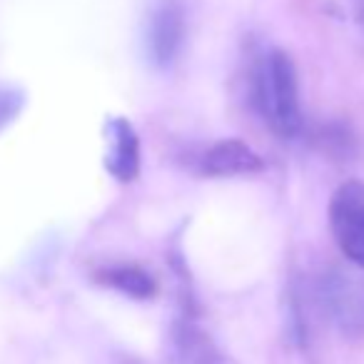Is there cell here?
Returning <instances> with one entry per match:
<instances>
[{
  "label": "cell",
  "mask_w": 364,
  "mask_h": 364,
  "mask_svg": "<svg viewBox=\"0 0 364 364\" xmlns=\"http://www.w3.org/2000/svg\"><path fill=\"white\" fill-rule=\"evenodd\" d=\"M252 100L274 135L292 140L302 132L297 68L284 50H269L259 58L252 77Z\"/></svg>",
  "instance_id": "obj_1"
},
{
  "label": "cell",
  "mask_w": 364,
  "mask_h": 364,
  "mask_svg": "<svg viewBox=\"0 0 364 364\" xmlns=\"http://www.w3.org/2000/svg\"><path fill=\"white\" fill-rule=\"evenodd\" d=\"M317 304L342 332H364V279L329 269L317 279Z\"/></svg>",
  "instance_id": "obj_2"
},
{
  "label": "cell",
  "mask_w": 364,
  "mask_h": 364,
  "mask_svg": "<svg viewBox=\"0 0 364 364\" xmlns=\"http://www.w3.org/2000/svg\"><path fill=\"white\" fill-rule=\"evenodd\" d=\"M329 228L344 257L364 269V182L339 185L329 203Z\"/></svg>",
  "instance_id": "obj_3"
},
{
  "label": "cell",
  "mask_w": 364,
  "mask_h": 364,
  "mask_svg": "<svg viewBox=\"0 0 364 364\" xmlns=\"http://www.w3.org/2000/svg\"><path fill=\"white\" fill-rule=\"evenodd\" d=\"M185 8L180 0H160L147 21V53L157 68H170L185 46Z\"/></svg>",
  "instance_id": "obj_4"
},
{
  "label": "cell",
  "mask_w": 364,
  "mask_h": 364,
  "mask_svg": "<svg viewBox=\"0 0 364 364\" xmlns=\"http://www.w3.org/2000/svg\"><path fill=\"white\" fill-rule=\"evenodd\" d=\"M170 359L172 364H225L218 344L198 322V314L190 307V302L172 322Z\"/></svg>",
  "instance_id": "obj_5"
},
{
  "label": "cell",
  "mask_w": 364,
  "mask_h": 364,
  "mask_svg": "<svg viewBox=\"0 0 364 364\" xmlns=\"http://www.w3.org/2000/svg\"><path fill=\"white\" fill-rule=\"evenodd\" d=\"M105 170L117 182H132L140 175V137L127 117H110L105 122Z\"/></svg>",
  "instance_id": "obj_6"
},
{
  "label": "cell",
  "mask_w": 364,
  "mask_h": 364,
  "mask_svg": "<svg viewBox=\"0 0 364 364\" xmlns=\"http://www.w3.org/2000/svg\"><path fill=\"white\" fill-rule=\"evenodd\" d=\"M264 170V162L247 142L242 140H220L205 150L200 157V172L208 177H235L255 175Z\"/></svg>",
  "instance_id": "obj_7"
},
{
  "label": "cell",
  "mask_w": 364,
  "mask_h": 364,
  "mask_svg": "<svg viewBox=\"0 0 364 364\" xmlns=\"http://www.w3.org/2000/svg\"><path fill=\"white\" fill-rule=\"evenodd\" d=\"M95 282L102 287H110L120 294H127L132 299H152L157 294V279L145 267L132 262H117L100 267L95 274Z\"/></svg>",
  "instance_id": "obj_8"
},
{
  "label": "cell",
  "mask_w": 364,
  "mask_h": 364,
  "mask_svg": "<svg viewBox=\"0 0 364 364\" xmlns=\"http://www.w3.org/2000/svg\"><path fill=\"white\" fill-rule=\"evenodd\" d=\"M314 142L322 152L337 157V160H349L357 150V140H354L352 130L344 122H329L322 125L314 132Z\"/></svg>",
  "instance_id": "obj_9"
},
{
  "label": "cell",
  "mask_w": 364,
  "mask_h": 364,
  "mask_svg": "<svg viewBox=\"0 0 364 364\" xmlns=\"http://www.w3.org/2000/svg\"><path fill=\"white\" fill-rule=\"evenodd\" d=\"M18 110H21V97L16 92H0V127L11 122Z\"/></svg>",
  "instance_id": "obj_10"
},
{
  "label": "cell",
  "mask_w": 364,
  "mask_h": 364,
  "mask_svg": "<svg viewBox=\"0 0 364 364\" xmlns=\"http://www.w3.org/2000/svg\"><path fill=\"white\" fill-rule=\"evenodd\" d=\"M354 8H357V21H359L362 33H364V0H354Z\"/></svg>",
  "instance_id": "obj_11"
},
{
  "label": "cell",
  "mask_w": 364,
  "mask_h": 364,
  "mask_svg": "<svg viewBox=\"0 0 364 364\" xmlns=\"http://www.w3.org/2000/svg\"><path fill=\"white\" fill-rule=\"evenodd\" d=\"M120 364H140V362H137V359H130V357H125V359H122Z\"/></svg>",
  "instance_id": "obj_12"
}]
</instances>
